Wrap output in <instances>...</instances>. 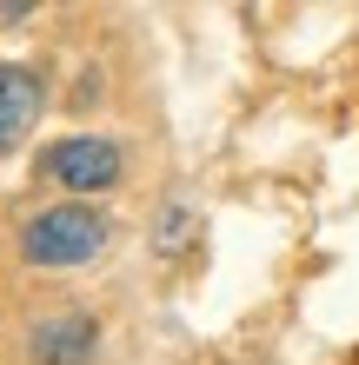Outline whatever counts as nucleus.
Masks as SVG:
<instances>
[{"label": "nucleus", "mask_w": 359, "mask_h": 365, "mask_svg": "<svg viewBox=\"0 0 359 365\" xmlns=\"http://www.w3.org/2000/svg\"><path fill=\"white\" fill-rule=\"evenodd\" d=\"M40 180L60 186L67 200H93V192H113L126 180V146L107 133H67L40 153Z\"/></svg>", "instance_id": "2"}, {"label": "nucleus", "mask_w": 359, "mask_h": 365, "mask_svg": "<svg viewBox=\"0 0 359 365\" xmlns=\"http://www.w3.org/2000/svg\"><path fill=\"white\" fill-rule=\"evenodd\" d=\"M40 113H47V73L34 60H0V160L34 140Z\"/></svg>", "instance_id": "3"}, {"label": "nucleus", "mask_w": 359, "mask_h": 365, "mask_svg": "<svg viewBox=\"0 0 359 365\" xmlns=\"http://www.w3.org/2000/svg\"><path fill=\"white\" fill-rule=\"evenodd\" d=\"M20 259H27L34 272H80V266H93L100 252L113 246V220H107V206H93V200H54V206H40L20 220Z\"/></svg>", "instance_id": "1"}, {"label": "nucleus", "mask_w": 359, "mask_h": 365, "mask_svg": "<svg viewBox=\"0 0 359 365\" xmlns=\"http://www.w3.org/2000/svg\"><path fill=\"white\" fill-rule=\"evenodd\" d=\"M20 20H34V7L27 0H7V7H0V27H20Z\"/></svg>", "instance_id": "6"}, {"label": "nucleus", "mask_w": 359, "mask_h": 365, "mask_svg": "<svg viewBox=\"0 0 359 365\" xmlns=\"http://www.w3.org/2000/svg\"><path fill=\"white\" fill-rule=\"evenodd\" d=\"M93 352H100V319L80 312V306L47 312V319L27 332V359H34V365H87Z\"/></svg>", "instance_id": "4"}, {"label": "nucleus", "mask_w": 359, "mask_h": 365, "mask_svg": "<svg viewBox=\"0 0 359 365\" xmlns=\"http://www.w3.org/2000/svg\"><path fill=\"white\" fill-rule=\"evenodd\" d=\"M186 232H193V206H186V200H173V206H166L160 220H153V252H180V240H186Z\"/></svg>", "instance_id": "5"}]
</instances>
